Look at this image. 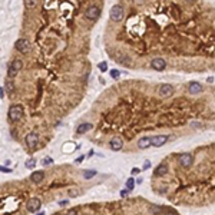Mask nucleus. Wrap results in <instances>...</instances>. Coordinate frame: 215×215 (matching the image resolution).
I'll return each mask as SVG.
<instances>
[{
	"label": "nucleus",
	"instance_id": "nucleus-3",
	"mask_svg": "<svg viewBox=\"0 0 215 215\" xmlns=\"http://www.w3.org/2000/svg\"><path fill=\"white\" fill-rule=\"evenodd\" d=\"M14 47H16V50H17V52L26 54V53H29V50H30V42H29L27 39H24V37H20V39H17V40H16V43H14Z\"/></svg>",
	"mask_w": 215,
	"mask_h": 215
},
{
	"label": "nucleus",
	"instance_id": "nucleus-26",
	"mask_svg": "<svg viewBox=\"0 0 215 215\" xmlns=\"http://www.w3.org/2000/svg\"><path fill=\"white\" fill-rule=\"evenodd\" d=\"M97 67H99L102 72H106V63H105V62H100V63L97 64Z\"/></svg>",
	"mask_w": 215,
	"mask_h": 215
},
{
	"label": "nucleus",
	"instance_id": "nucleus-14",
	"mask_svg": "<svg viewBox=\"0 0 215 215\" xmlns=\"http://www.w3.org/2000/svg\"><path fill=\"white\" fill-rule=\"evenodd\" d=\"M43 179H44V172L43 171H34L30 175V181L33 183H40Z\"/></svg>",
	"mask_w": 215,
	"mask_h": 215
},
{
	"label": "nucleus",
	"instance_id": "nucleus-39",
	"mask_svg": "<svg viewBox=\"0 0 215 215\" xmlns=\"http://www.w3.org/2000/svg\"><path fill=\"white\" fill-rule=\"evenodd\" d=\"M37 215H44V212H40V214H37Z\"/></svg>",
	"mask_w": 215,
	"mask_h": 215
},
{
	"label": "nucleus",
	"instance_id": "nucleus-38",
	"mask_svg": "<svg viewBox=\"0 0 215 215\" xmlns=\"http://www.w3.org/2000/svg\"><path fill=\"white\" fill-rule=\"evenodd\" d=\"M142 181H143L142 178H138V179H136V183H142Z\"/></svg>",
	"mask_w": 215,
	"mask_h": 215
},
{
	"label": "nucleus",
	"instance_id": "nucleus-29",
	"mask_svg": "<svg viewBox=\"0 0 215 215\" xmlns=\"http://www.w3.org/2000/svg\"><path fill=\"white\" fill-rule=\"evenodd\" d=\"M126 195H128V189H122V191H120V196H122V198H125Z\"/></svg>",
	"mask_w": 215,
	"mask_h": 215
},
{
	"label": "nucleus",
	"instance_id": "nucleus-12",
	"mask_svg": "<svg viewBox=\"0 0 215 215\" xmlns=\"http://www.w3.org/2000/svg\"><path fill=\"white\" fill-rule=\"evenodd\" d=\"M188 92H189L191 95H198V93L202 92V85H201L199 82H191V83L188 85Z\"/></svg>",
	"mask_w": 215,
	"mask_h": 215
},
{
	"label": "nucleus",
	"instance_id": "nucleus-9",
	"mask_svg": "<svg viewBox=\"0 0 215 215\" xmlns=\"http://www.w3.org/2000/svg\"><path fill=\"white\" fill-rule=\"evenodd\" d=\"M150 66H152V69L161 72V70H163V69L166 67V62H165V59H162V57H155V59L150 60Z\"/></svg>",
	"mask_w": 215,
	"mask_h": 215
},
{
	"label": "nucleus",
	"instance_id": "nucleus-27",
	"mask_svg": "<svg viewBox=\"0 0 215 215\" xmlns=\"http://www.w3.org/2000/svg\"><path fill=\"white\" fill-rule=\"evenodd\" d=\"M24 4H26V7H34V6H36V1H34V0H30V1H26Z\"/></svg>",
	"mask_w": 215,
	"mask_h": 215
},
{
	"label": "nucleus",
	"instance_id": "nucleus-11",
	"mask_svg": "<svg viewBox=\"0 0 215 215\" xmlns=\"http://www.w3.org/2000/svg\"><path fill=\"white\" fill-rule=\"evenodd\" d=\"M166 140H168V136H166V135H156V136L152 138V146L159 148V146H162V145L166 143Z\"/></svg>",
	"mask_w": 215,
	"mask_h": 215
},
{
	"label": "nucleus",
	"instance_id": "nucleus-16",
	"mask_svg": "<svg viewBox=\"0 0 215 215\" xmlns=\"http://www.w3.org/2000/svg\"><path fill=\"white\" fill-rule=\"evenodd\" d=\"M166 172H168V165H166V163H161V165L156 166V169H155V175H156V176H163Z\"/></svg>",
	"mask_w": 215,
	"mask_h": 215
},
{
	"label": "nucleus",
	"instance_id": "nucleus-34",
	"mask_svg": "<svg viewBox=\"0 0 215 215\" xmlns=\"http://www.w3.org/2000/svg\"><path fill=\"white\" fill-rule=\"evenodd\" d=\"M76 214H77V211H76V209H70V211L67 212V215H76Z\"/></svg>",
	"mask_w": 215,
	"mask_h": 215
},
{
	"label": "nucleus",
	"instance_id": "nucleus-37",
	"mask_svg": "<svg viewBox=\"0 0 215 215\" xmlns=\"http://www.w3.org/2000/svg\"><path fill=\"white\" fill-rule=\"evenodd\" d=\"M206 80H208V82H209V83H212V82H214V77H208V79H206Z\"/></svg>",
	"mask_w": 215,
	"mask_h": 215
},
{
	"label": "nucleus",
	"instance_id": "nucleus-30",
	"mask_svg": "<svg viewBox=\"0 0 215 215\" xmlns=\"http://www.w3.org/2000/svg\"><path fill=\"white\" fill-rule=\"evenodd\" d=\"M0 171H1V172H11V169H10V168H6V166H1V168H0Z\"/></svg>",
	"mask_w": 215,
	"mask_h": 215
},
{
	"label": "nucleus",
	"instance_id": "nucleus-24",
	"mask_svg": "<svg viewBox=\"0 0 215 215\" xmlns=\"http://www.w3.org/2000/svg\"><path fill=\"white\" fill-rule=\"evenodd\" d=\"M109 75L112 76L113 79H118L119 76H120V72H119V70H116V69H112V70L109 72Z\"/></svg>",
	"mask_w": 215,
	"mask_h": 215
},
{
	"label": "nucleus",
	"instance_id": "nucleus-36",
	"mask_svg": "<svg viewBox=\"0 0 215 215\" xmlns=\"http://www.w3.org/2000/svg\"><path fill=\"white\" fill-rule=\"evenodd\" d=\"M83 158H85V156H79V158L76 159V163H80V162L83 161Z\"/></svg>",
	"mask_w": 215,
	"mask_h": 215
},
{
	"label": "nucleus",
	"instance_id": "nucleus-10",
	"mask_svg": "<svg viewBox=\"0 0 215 215\" xmlns=\"http://www.w3.org/2000/svg\"><path fill=\"white\" fill-rule=\"evenodd\" d=\"M109 148H110L112 150H115V152L120 150L122 148H123V140H122V138H119V136H115L113 139L109 142Z\"/></svg>",
	"mask_w": 215,
	"mask_h": 215
},
{
	"label": "nucleus",
	"instance_id": "nucleus-31",
	"mask_svg": "<svg viewBox=\"0 0 215 215\" xmlns=\"http://www.w3.org/2000/svg\"><path fill=\"white\" fill-rule=\"evenodd\" d=\"M0 97H1V99L4 97V87H3V86L0 87Z\"/></svg>",
	"mask_w": 215,
	"mask_h": 215
},
{
	"label": "nucleus",
	"instance_id": "nucleus-1",
	"mask_svg": "<svg viewBox=\"0 0 215 215\" xmlns=\"http://www.w3.org/2000/svg\"><path fill=\"white\" fill-rule=\"evenodd\" d=\"M23 116V106L22 105H11L9 108V120L16 122Z\"/></svg>",
	"mask_w": 215,
	"mask_h": 215
},
{
	"label": "nucleus",
	"instance_id": "nucleus-2",
	"mask_svg": "<svg viewBox=\"0 0 215 215\" xmlns=\"http://www.w3.org/2000/svg\"><path fill=\"white\" fill-rule=\"evenodd\" d=\"M109 17L112 22H120L123 19V7L120 4H115L112 6L110 9V13H109Z\"/></svg>",
	"mask_w": 215,
	"mask_h": 215
},
{
	"label": "nucleus",
	"instance_id": "nucleus-18",
	"mask_svg": "<svg viewBox=\"0 0 215 215\" xmlns=\"http://www.w3.org/2000/svg\"><path fill=\"white\" fill-rule=\"evenodd\" d=\"M96 173L97 171H95V169H86V171H83V178L85 179H92Z\"/></svg>",
	"mask_w": 215,
	"mask_h": 215
},
{
	"label": "nucleus",
	"instance_id": "nucleus-19",
	"mask_svg": "<svg viewBox=\"0 0 215 215\" xmlns=\"http://www.w3.org/2000/svg\"><path fill=\"white\" fill-rule=\"evenodd\" d=\"M6 92L7 93H13L14 92V83L11 80H6Z\"/></svg>",
	"mask_w": 215,
	"mask_h": 215
},
{
	"label": "nucleus",
	"instance_id": "nucleus-32",
	"mask_svg": "<svg viewBox=\"0 0 215 215\" xmlns=\"http://www.w3.org/2000/svg\"><path fill=\"white\" fill-rule=\"evenodd\" d=\"M139 172H140L139 168H133V169H132V175H135V173H139Z\"/></svg>",
	"mask_w": 215,
	"mask_h": 215
},
{
	"label": "nucleus",
	"instance_id": "nucleus-13",
	"mask_svg": "<svg viewBox=\"0 0 215 215\" xmlns=\"http://www.w3.org/2000/svg\"><path fill=\"white\" fill-rule=\"evenodd\" d=\"M149 146H152V138H149V136H143L138 140V148L139 149H146Z\"/></svg>",
	"mask_w": 215,
	"mask_h": 215
},
{
	"label": "nucleus",
	"instance_id": "nucleus-6",
	"mask_svg": "<svg viewBox=\"0 0 215 215\" xmlns=\"http://www.w3.org/2000/svg\"><path fill=\"white\" fill-rule=\"evenodd\" d=\"M24 139H26V145H27L29 149H36V146H37V143H39V135H37L36 132L27 133Z\"/></svg>",
	"mask_w": 215,
	"mask_h": 215
},
{
	"label": "nucleus",
	"instance_id": "nucleus-25",
	"mask_svg": "<svg viewBox=\"0 0 215 215\" xmlns=\"http://www.w3.org/2000/svg\"><path fill=\"white\" fill-rule=\"evenodd\" d=\"M69 195H70V196H79V195H80V191H79V189H69Z\"/></svg>",
	"mask_w": 215,
	"mask_h": 215
},
{
	"label": "nucleus",
	"instance_id": "nucleus-21",
	"mask_svg": "<svg viewBox=\"0 0 215 215\" xmlns=\"http://www.w3.org/2000/svg\"><path fill=\"white\" fill-rule=\"evenodd\" d=\"M24 165H26V168H27V169H33V168L36 166V159L30 158V159H27V161H26Z\"/></svg>",
	"mask_w": 215,
	"mask_h": 215
},
{
	"label": "nucleus",
	"instance_id": "nucleus-33",
	"mask_svg": "<svg viewBox=\"0 0 215 215\" xmlns=\"http://www.w3.org/2000/svg\"><path fill=\"white\" fill-rule=\"evenodd\" d=\"M69 204V201H59V205L60 206H64V205H67Z\"/></svg>",
	"mask_w": 215,
	"mask_h": 215
},
{
	"label": "nucleus",
	"instance_id": "nucleus-17",
	"mask_svg": "<svg viewBox=\"0 0 215 215\" xmlns=\"http://www.w3.org/2000/svg\"><path fill=\"white\" fill-rule=\"evenodd\" d=\"M9 64H10V66L14 69V70H16V72H17V73H19V70H22V67H23V62H22L20 59H14V60H13L11 63H9Z\"/></svg>",
	"mask_w": 215,
	"mask_h": 215
},
{
	"label": "nucleus",
	"instance_id": "nucleus-5",
	"mask_svg": "<svg viewBox=\"0 0 215 215\" xmlns=\"http://www.w3.org/2000/svg\"><path fill=\"white\" fill-rule=\"evenodd\" d=\"M99 16H100V7H97L95 4L89 6L85 11V17L87 20H96L99 19Z\"/></svg>",
	"mask_w": 215,
	"mask_h": 215
},
{
	"label": "nucleus",
	"instance_id": "nucleus-20",
	"mask_svg": "<svg viewBox=\"0 0 215 215\" xmlns=\"http://www.w3.org/2000/svg\"><path fill=\"white\" fill-rule=\"evenodd\" d=\"M135 183H136V181H135L133 178H129L128 181H126V189H128V191H133Z\"/></svg>",
	"mask_w": 215,
	"mask_h": 215
},
{
	"label": "nucleus",
	"instance_id": "nucleus-23",
	"mask_svg": "<svg viewBox=\"0 0 215 215\" xmlns=\"http://www.w3.org/2000/svg\"><path fill=\"white\" fill-rule=\"evenodd\" d=\"M52 163H53V158H50V156H46L42 159V165H44V166H49Z\"/></svg>",
	"mask_w": 215,
	"mask_h": 215
},
{
	"label": "nucleus",
	"instance_id": "nucleus-28",
	"mask_svg": "<svg viewBox=\"0 0 215 215\" xmlns=\"http://www.w3.org/2000/svg\"><path fill=\"white\" fill-rule=\"evenodd\" d=\"M150 168V162L149 161H145V163H143V168H142V169H143V171H146V169H149Z\"/></svg>",
	"mask_w": 215,
	"mask_h": 215
},
{
	"label": "nucleus",
	"instance_id": "nucleus-15",
	"mask_svg": "<svg viewBox=\"0 0 215 215\" xmlns=\"http://www.w3.org/2000/svg\"><path fill=\"white\" fill-rule=\"evenodd\" d=\"M92 128H93V125L89 123V122H87V123H80V125L76 128V133H77V135H83L86 132H89Z\"/></svg>",
	"mask_w": 215,
	"mask_h": 215
},
{
	"label": "nucleus",
	"instance_id": "nucleus-35",
	"mask_svg": "<svg viewBox=\"0 0 215 215\" xmlns=\"http://www.w3.org/2000/svg\"><path fill=\"white\" fill-rule=\"evenodd\" d=\"M163 215H176V214H175L173 211H171V209H168V211H166V212H165Z\"/></svg>",
	"mask_w": 215,
	"mask_h": 215
},
{
	"label": "nucleus",
	"instance_id": "nucleus-22",
	"mask_svg": "<svg viewBox=\"0 0 215 215\" xmlns=\"http://www.w3.org/2000/svg\"><path fill=\"white\" fill-rule=\"evenodd\" d=\"M7 76H9V77H10V79H13V77H14V76H17V72H16V70H14V69H13V67H11L10 64H9V66H7Z\"/></svg>",
	"mask_w": 215,
	"mask_h": 215
},
{
	"label": "nucleus",
	"instance_id": "nucleus-7",
	"mask_svg": "<svg viewBox=\"0 0 215 215\" xmlns=\"http://www.w3.org/2000/svg\"><path fill=\"white\" fill-rule=\"evenodd\" d=\"M26 208H27V211L29 212H37L40 208H42V201L39 199V198H30L29 201H27V204H26Z\"/></svg>",
	"mask_w": 215,
	"mask_h": 215
},
{
	"label": "nucleus",
	"instance_id": "nucleus-4",
	"mask_svg": "<svg viewBox=\"0 0 215 215\" xmlns=\"http://www.w3.org/2000/svg\"><path fill=\"white\" fill-rule=\"evenodd\" d=\"M178 162H179V165L182 166L183 169H189V168L192 166V163H194V156L191 155V153H188V152L181 153L179 158H178Z\"/></svg>",
	"mask_w": 215,
	"mask_h": 215
},
{
	"label": "nucleus",
	"instance_id": "nucleus-8",
	"mask_svg": "<svg viewBox=\"0 0 215 215\" xmlns=\"http://www.w3.org/2000/svg\"><path fill=\"white\" fill-rule=\"evenodd\" d=\"M158 93H159V96H161V97H169V96H172V93H173V86L169 85V83H163V85L159 86Z\"/></svg>",
	"mask_w": 215,
	"mask_h": 215
}]
</instances>
